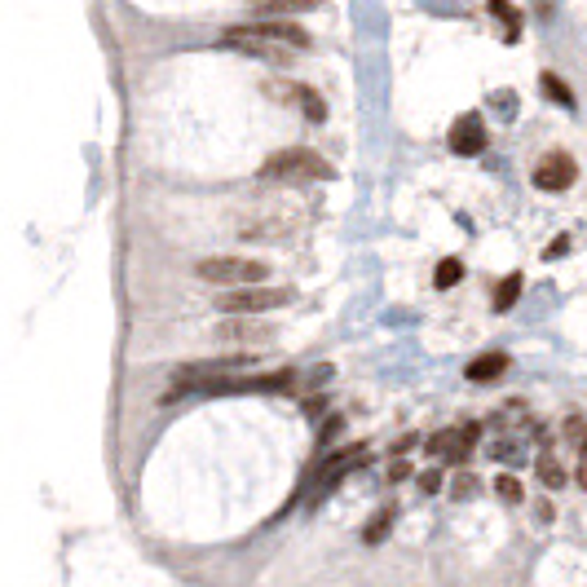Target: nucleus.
Instances as JSON below:
<instances>
[{
    "label": "nucleus",
    "mask_w": 587,
    "mask_h": 587,
    "mask_svg": "<svg viewBox=\"0 0 587 587\" xmlns=\"http://www.w3.org/2000/svg\"><path fill=\"white\" fill-rule=\"evenodd\" d=\"M195 274L204 283H216V287H261V283H269V266L252 261V257H208V261L195 266Z\"/></svg>",
    "instance_id": "obj_1"
},
{
    "label": "nucleus",
    "mask_w": 587,
    "mask_h": 587,
    "mask_svg": "<svg viewBox=\"0 0 587 587\" xmlns=\"http://www.w3.org/2000/svg\"><path fill=\"white\" fill-rule=\"evenodd\" d=\"M283 305H292V287H230L221 301H216V310L221 314H269V310H283Z\"/></svg>",
    "instance_id": "obj_2"
},
{
    "label": "nucleus",
    "mask_w": 587,
    "mask_h": 587,
    "mask_svg": "<svg viewBox=\"0 0 587 587\" xmlns=\"http://www.w3.org/2000/svg\"><path fill=\"white\" fill-rule=\"evenodd\" d=\"M261 177H310V181H331V163L305 151V146H287V151H274L266 163H261Z\"/></svg>",
    "instance_id": "obj_3"
},
{
    "label": "nucleus",
    "mask_w": 587,
    "mask_h": 587,
    "mask_svg": "<svg viewBox=\"0 0 587 587\" xmlns=\"http://www.w3.org/2000/svg\"><path fill=\"white\" fill-rule=\"evenodd\" d=\"M477 437H481V420H464V425L433 433L425 451L433 455V460H442V464L464 469V464H469V455H473V446H477Z\"/></svg>",
    "instance_id": "obj_4"
},
{
    "label": "nucleus",
    "mask_w": 587,
    "mask_h": 587,
    "mask_svg": "<svg viewBox=\"0 0 587 587\" xmlns=\"http://www.w3.org/2000/svg\"><path fill=\"white\" fill-rule=\"evenodd\" d=\"M221 49H234V54L257 57V62H274V66L292 62V49H283L278 40L261 36L257 27H230V31H221Z\"/></svg>",
    "instance_id": "obj_5"
},
{
    "label": "nucleus",
    "mask_w": 587,
    "mask_h": 587,
    "mask_svg": "<svg viewBox=\"0 0 587 587\" xmlns=\"http://www.w3.org/2000/svg\"><path fill=\"white\" fill-rule=\"evenodd\" d=\"M216 340L221 345H239V349H257V345H269L274 340V327L261 319H252V314H230V319L216 327Z\"/></svg>",
    "instance_id": "obj_6"
},
{
    "label": "nucleus",
    "mask_w": 587,
    "mask_h": 587,
    "mask_svg": "<svg viewBox=\"0 0 587 587\" xmlns=\"http://www.w3.org/2000/svg\"><path fill=\"white\" fill-rule=\"evenodd\" d=\"M248 367H252V354H221V358L177 367V380H225V375H243Z\"/></svg>",
    "instance_id": "obj_7"
},
{
    "label": "nucleus",
    "mask_w": 587,
    "mask_h": 587,
    "mask_svg": "<svg viewBox=\"0 0 587 587\" xmlns=\"http://www.w3.org/2000/svg\"><path fill=\"white\" fill-rule=\"evenodd\" d=\"M574 177H579V168H574V160H570L565 151L543 155V160L534 163V186H539V190L561 195V190H570V186H574Z\"/></svg>",
    "instance_id": "obj_8"
},
{
    "label": "nucleus",
    "mask_w": 587,
    "mask_h": 587,
    "mask_svg": "<svg viewBox=\"0 0 587 587\" xmlns=\"http://www.w3.org/2000/svg\"><path fill=\"white\" fill-rule=\"evenodd\" d=\"M446 142H451V151H455V155H464V160H469V155H481L490 137H486V124H481L477 110H464V115L455 119V128H451V137H446Z\"/></svg>",
    "instance_id": "obj_9"
},
{
    "label": "nucleus",
    "mask_w": 587,
    "mask_h": 587,
    "mask_svg": "<svg viewBox=\"0 0 587 587\" xmlns=\"http://www.w3.org/2000/svg\"><path fill=\"white\" fill-rule=\"evenodd\" d=\"M252 27H257L261 36H269V40H278L283 49H292V54H296V49H310V36H305L296 22H278V18H266V22H252Z\"/></svg>",
    "instance_id": "obj_10"
},
{
    "label": "nucleus",
    "mask_w": 587,
    "mask_h": 587,
    "mask_svg": "<svg viewBox=\"0 0 587 587\" xmlns=\"http://www.w3.org/2000/svg\"><path fill=\"white\" fill-rule=\"evenodd\" d=\"M504 372H508V354H499V349H495V354H481V358H473V363H469V380H473V384L499 380Z\"/></svg>",
    "instance_id": "obj_11"
},
{
    "label": "nucleus",
    "mask_w": 587,
    "mask_h": 587,
    "mask_svg": "<svg viewBox=\"0 0 587 587\" xmlns=\"http://www.w3.org/2000/svg\"><path fill=\"white\" fill-rule=\"evenodd\" d=\"M539 84H543V93H548V98H552L556 107H565V110H574V107H579V102H574V89H570V84H565L561 75L543 71V75H539Z\"/></svg>",
    "instance_id": "obj_12"
},
{
    "label": "nucleus",
    "mask_w": 587,
    "mask_h": 587,
    "mask_svg": "<svg viewBox=\"0 0 587 587\" xmlns=\"http://www.w3.org/2000/svg\"><path fill=\"white\" fill-rule=\"evenodd\" d=\"M319 4L322 0H257L252 9L274 18V13H310V9H319Z\"/></svg>",
    "instance_id": "obj_13"
},
{
    "label": "nucleus",
    "mask_w": 587,
    "mask_h": 587,
    "mask_svg": "<svg viewBox=\"0 0 587 587\" xmlns=\"http://www.w3.org/2000/svg\"><path fill=\"white\" fill-rule=\"evenodd\" d=\"M539 481H543L548 490H561V486H565V469H561V460H556L552 451L539 455Z\"/></svg>",
    "instance_id": "obj_14"
},
{
    "label": "nucleus",
    "mask_w": 587,
    "mask_h": 587,
    "mask_svg": "<svg viewBox=\"0 0 587 587\" xmlns=\"http://www.w3.org/2000/svg\"><path fill=\"white\" fill-rule=\"evenodd\" d=\"M521 296V274H508V278H499V287H495V310L504 314V310H513V301Z\"/></svg>",
    "instance_id": "obj_15"
},
{
    "label": "nucleus",
    "mask_w": 587,
    "mask_h": 587,
    "mask_svg": "<svg viewBox=\"0 0 587 587\" xmlns=\"http://www.w3.org/2000/svg\"><path fill=\"white\" fill-rule=\"evenodd\" d=\"M393 517H398V508H393V504H384V508L375 513L372 521H367V530H363V539H367V543H380V539L389 534V526H393Z\"/></svg>",
    "instance_id": "obj_16"
},
{
    "label": "nucleus",
    "mask_w": 587,
    "mask_h": 587,
    "mask_svg": "<svg viewBox=\"0 0 587 587\" xmlns=\"http://www.w3.org/2000/svg\"><path fill=\"white\" fill-rule=\"evenodd\" d=\"M490 9H495L499 22H504V40H517V36H521V18L513 13V4H508V0H490Z\"/></svg>",
    "instance_id": "obj_17"
},
{
    "label": "nucleus",
    "mask_w": 587,
    "mask_h": 587,
    "mask_svg": "<svg viewBox=\"0 0 587 587\" xmlns=\"http://www.w3.org/2000/svg\"><path fill=\"white\" fill-rule=\"evenodd\" d=\"M460 278H464V261H460V257H446V261L437 266V274H433V283H437L442 292H446V287H455Z\"/></svg>",
    "instance_id": "obj_18"
},
{
    "label": "nucleus",
    "mask_w": 587,
    "mask_h": 587,
    "mask_svg": "<svg viewBox=\"0 0 587 587\" xmlns=\"http://www.w3.org/2000/svg\"><path fill=\"white\" fill-rule=\"evenodd\" d=\"M495 495H499L504 504H521L526 490H521V481L513 477V473H499V477H495Z\"/></svg>",
    "instance_id": "obj_19"
},
{
    "label": "nucleus",
    "mask_w": 587,
    "mask_h": 587,
    "mask_svg": "<svg viewBox=\"0 0 587 587\" xmlns=\"http://www.w3.org/2000/svg\"><path fill=\"white\" fill-rule=\"evenodd\" d=\"M490 455H495L499 464H508V469H513V464H521V460H526V446H521V442H495V451H490Z\"/></svg>",
    "instance_id": "obj_20"
},
{
    "label": "nucleus",
    "mask_w": 587,
    "mask_h": 587,
    "mask_svg": "<svg viewBox=\"0 0 587 587\" xmlns=\"http://www.w3.org/2000/svg\"><path fill=\"white\" fill-rule=\"evenodd\" d=\"M477 490H481V481L473 477V473H460V477L451 481V495H455V499H473Z\"/></svg>",
    "instance_id": "obj_21"
},
{
    "label": "nucleus",
    "mask_w": 587,
    "mask_h": 587,
    "mask_svg": "<svg viewBox=\"0 0 587 587\" xmlns=\"http://www.w3.org/2000/svg\"><path fill=\"white\" fill-rule=\"evenodd\" d=\"M565 437L583 451V446H587V420H583V416H570V420H565Z\"/></svg>",
    "instance_id": "obj_22"
},
{
    "label": "nucleus",
    "mask_w": 587,
    "mask_h": 587,
    "mask_svg": "<svg viewBox=\"0 0 587 587\" xmlns=\"http://www.w3.org/2000/svg\"><path fill=\"white\" fill-rule=\"evenodd\" d=\"M517 102H521V98H517L513 89H499V93H495V110H499V115H513Z\"/></svg>",
    "instance_id": "obj_23"
},
{
    "label": "nucleus",
    "mask_w": 587,
    "mask_h": 587,
    "mask_svg": "<svg viewBox=\"0 0 587 587\" xmlns=\"http://www.w3.org/2000/svg\"><path fill=\"white\" fill-rule=\"evenodd\" d=\"M416 481H420V490H425V495H437V490H442V469H425Z\"/></svg>",
    "instance_id": "obj_24"
},
{
    "label": "nucleus",
    "mask_w": 587,
    "mask_h": 587,
    "mask_svg": "<svg viewBox=\"0 0 587 587\" xmlns=\"http://www.w3.org/2000/svg\"><path fill=\"white\" fill-rule=\"evenodd\" d=\"M340 428H345V420H340V416H327V428L319 433V446H327V442H331V437H336Z\"/></svg>",
    "instance_id": "obj_25"
},
{
    "label": "nucleus",
    "mask_w": 587,
    "mask_h": 587,
    "mask_svg": "<svg viewBox=\"0 0 587 587\" xmlns=\"http://www.w3.org/2000/svg\"><path fill=\"white\" fill-rule=\"evenodd\" d=\"M565 252H570V239H556V243L543 248V261H556V257H565Z\"/></svg>",
    "instance_id": "obj_26"
},
{
    "label": "nucleus",
    "mask_w": 587,
    "mask_h": 587,
    "mask_svg": "<svg viewBox=\"0 0 587 587\" xmlns=\"http://www.w3.org/2000/svg\"><path fill=\"white\" fill-rule=\"evenodd\" d=\"M411 477V464H407V460H393V464H389V481H407Z\"/></svg>",
    "instance_id": "obj_27"
},
{
    "label": "nucleus",
    "mask_w": 587,
    "mask_h": 587,
    "mask_svg": "<svg viewBox=\"0 0 587 587\" xmlns=\"http://www.w3.org/2000/svg\"><path fill=\"white\" fill-rule=\"evenodd\" d=\"M579 486H583V490H587V446H583V451H579Z\"/></svg>",
    "instance_id": "obj_28"
}]
</instances>
